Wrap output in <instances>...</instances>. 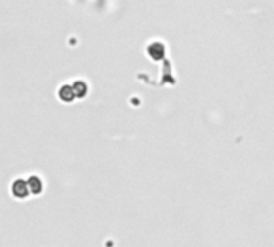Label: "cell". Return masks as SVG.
<instances>
[{
	"label": "cell",
	"mask_w": 274,
	"mask_h": 247,
	"mask_svg": "<svg viewBox=\"0 0 274 247\" xmlns=\"http://www.w3.org/2000/svg\"><path fill=\"white\" fill-rule=\"evenodd\" d=\"M28 186H29V191L31 193H34V194H40L42 193V180L39 177H31L28 180Z\"/></svg>",
	"instance_id": "cell-2"
},
{
	"label": "cell",
	"mask_w": 274,
	"mask_h": 247,
	"mask_svg": "<svg viewBox=\"0 0 274 247\" xmlns=\"http://www.w3.org/2000/svg\"><path fill=\"white\" fill-rule=\"evenodd\" d=\"M74 90L72 88H69V87H63L60 90V96H61V100H65V101H72L74 98Z\"/></svg>",
	"instance_id": "cell-3"
},
{
	"label": "cell",
	"mask_w": 274,
	"mask_h": 247,
	"mask_svg": "<svg viewBox=\"0 0 274 247\" xmlns=\"http://www.w3.org/2000/svg\"><path fill=\"white\" fill-rule=\"evenodd\" d=\"M11 193L15 194L16 198H26L29 191V186H28V181L24 180H16L13 185H11Z\"/></svg>",
	"instance_id": "cell-1"
}]
</instances>
